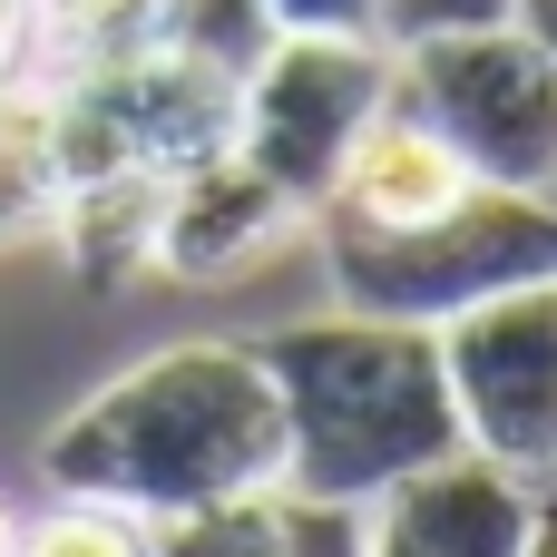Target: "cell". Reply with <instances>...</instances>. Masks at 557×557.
I'll list each match as a JSON object with an SVG mask.
<instances>
[{
  "label": "cell",
  "instance_id": "cell-1",
  "mask_svg": "<svg viewBox=\"0 0 557 557\" xmlns=\"http://www.w3.org/2000/svg\"><path fill=\"white\" fill-rule=\"evenodd\" d=\"M39 480L59 499H117L137 519H186L284 480V421L255 343H166L127 362L39 441Z\"/></svg>",
  "mask_w": 557,
  "mask_h": 557
},
{
  "label": "cell",
  "instance_id": "cell-2",
  "mask_svg": "<svg viewBox=\"0 0 557 557\" xmlns=\"http://www.w3.org/2000/svg\"><path fill=\"white\" fill-rule=\"evenodd\" d=\"M284 421V490L372 509L392 480L431 470L460 450V411L441 382V333L431 323H382V313H304L255 343Z\"/></svg>",
  "mask_w": 557,
  "mask_h": 557
},
{
  "label": "cell",
  "instance_id": "cell-3",
  "mask_svg": "<svg viewBox=\"0 0 557 557\" xmlns=\"http://www.w3.org/2000/svg\"><path fill=\"white\" fill-rule=\"evenodd\" d=\"M323 264H333V304L382 313V323H450L480 294H509L529 274H557V206L529 186H460L441 215L411 225H352V215H313Z\"/></svg>",
  "mask_w": 557,
  "mask_h": 557
},
{
  "label": "cell",
  "instance_id": "cell-4",
  "mask_svg": "<svg viewBox=\"0 0 557 557\" xmlns=\"http://www.w3.org/2000/svg\"><path fill=\"white\" fill-rule=\"evenodd\" d=\"M392 98L480 176V186H557V59L519 20L392 39Z\"/></svg>",
  "mask_w": 557,
  "mask_h": 557
},
{
  "label": "cell",
  "instance_id": "cell-5",
  "mask_svg": "<svg viewBox=\"0 0 557 557\" xmlns=\"http://www.w3.org/2000/svg\"><path fill=\"white\" fill-rule=\"evenodd\" d=\"M382 98H392L382 29H274L264 59L235 78V157H255L294 215H313Z\"/></svg>",
  "mask_w": 557,
  "mask_h": 557
},
{
  "label": "cell",
  "instance_id": "cell-6",
  "mask_svg": "<svg viewBox=\"0 0 557 557\" xmlns=\"http://www.w3.org/2000/svg\"><path fill=\"white\" fill-rule=\"evenodd\" d=\"M441 382L460 411V450H480L519 480H557V274H529V284L450 313Z\"/></svg>",
  "mask_w": 557,
  "mask_h": 557
},
{
  "label": "cell",
  "instance_id": "cell-7",
  "mask_svg": "<svg viewBox=\"0 0 557 557\" xmlns=\"http://www.w3.org/2000/svg\"><path fill=\"white\" fill-rule=\"evenodd\" d=\"M529 529H539V480L450 450L362 509V557H529Z\"/></svg>",
  "mask_w": 557,
  "mask_h": 557
},
{
  "label": "cell",
  "instance_id": "cell-8",
  "mask_svg": "<svg viewBox=\"0 0 557 557\" xmlns=\"http://www.w3.org/2000/svg\"><path fill=\"white\" fill-rule=\"evenodd\" d=\"M304 215L284 206V186L255 166V157H235V147H206V157H186V166H166V186H157V274H176V284H225V274H245L274 235H294Z\"/></svg>",
  "mask_w": 557,
  "mask_h": 557
},
{
  "label": "cell",
  "instance_id": "cell-9",
  "mask_svg": "<svg viewBox=\"0 0 557 557\" xmlns=\"http://www.w3.org/2000/svg\"><path fill=\"white\" fill-rule=\"evenodd\" d=\"M460 186H480L401 98H382L372 108V127L343 147V176H333V196L313 206V215H352V225H411V215H441ZM304 215V225H313Z\"/></svg>",
  "mask_w": 557,
  "mask_h": 557
},
{
  "label": "cell",
  "instance_id": "cell-10",
  "mask_svg": "<svg viewBox=\"0 0 557 557\" xmlns=\"http://www.w3.org/2000/svg\"><path fill=\"white\" fill-rule=\"evenodd\" d=\"M98 78H108V98H117V117H127V137H137L147 166H186L206 147H235V78L225 69L147 39L137 59H117Z\"/></svg>",
  "mask_w": 557,
  "mask_h": 557
},
{
  "label": "cell",
  "instance_id": "cell-11",
  "mask_svg": "<svg viewBox=\"0 0 557 557\" xmlns=\"http://www.w3.org/2000/svg\"><path fill=\"white\" fill-rule=\"evenodd\" d=\"M157 557H362V509L264 480V490H235L215 509L157 519Z\"/></svg>",
  "mask_w": 557,
  "mask_h": 557
},
{
  "label": "cell",
  "instance_id": "cell-12",
  "mask_svg": "<svg viewBox=\"0 0 557 557\" xmlns=\"http://www.w3.org/2000/svg\"><path fill=\"white\" fill-rule=\"evenodd\" d=\"M157 186H166V166H127V176L69 186L49 206V235H59V255L88 294H117V284L157 274Z\"/></svg>",
  "mask_w": 557,
  "mask_h": 557
},
{
  "label": "cell",
  "instance_id": "cell-13",
  "mask_svg": "<svg viewBox=\"0 0 557 557\" xmlns=\"http://www.w3.org/2000/svg\"><path fill=\"white\" fill-rule=\"evenodd\" d=\"M157 39L225 69V78H245L264 59V39H274V10L264 0H157Z\"/></svg>",
  "mask_w": 557,
  "mask_h": 557
},
{
  "label": "cell",
  "instance_id": "cell-14",
  "mask_svg": "<svg viewBox=\"0 0 557 557\" xmlns=\"http://www.w3.org/2000/svg\"><path fill=\"white\" fill-rule=\"evenodd\" d=\"M49 157H39V88H0V245L49 235Z\"/></svg>",
  "mask_w": 557,
  "mask_h": 557
},
{
  "label": "cell",
  "instance_id": "cell-15",
  "mask_svg": "<svg viewBox=\"0 0 557 557\" xmlns=\"http://www.w3.org/2000/svg\"><path fill=\"white\" fill-rule=\"evenodd\" d=\"M20 557H157V519L117 499H59L49 519L20 529Z\"/></svg>",
  "mask_w": 557,
  "mask_h": 557
},
{
  "label": "cell",
  "instance_id": "cell-16",
  "mask_svg": "<svg viewBox=\"0 0 557 557\" xmlns=\"http://www.w3.org/2000/svg\"><path fill=\"white\" fill-rule=\"evenodd\" d=\"M470 20H509V0H382V39H421V29H470Z\"/></svg>",
  "mask_w": 557,
  "mask_h": 557
},
{
  "label": "cell",
  "instance_id": "cell-17",
  "mask_svg": "<svg viewBox=\"0 0 557 557\" xmlns=\"http://www.w3.org/2000/svg\"><path fill=\"white\" fill-rule=\"evenodd\" d=\"M274 29H382V0H264Z\"/></svg>",
  "mask_w": 557,
  "mask_h": 557
},
{
  "label": "cell",
  "instance_id": "cell-18",
  "mask_svg": "<svg viewBox=\"0 0 557 557\" xmlns=\"http://www.w3.org/2000/svg\"><path fill=\"white\" fill-rule=\"evenodd\" d=\"M509 20H519V29H529V39L557 59V0H509Z\"/></svg>",
  "mask_w": 557,
  "mask_h": 557
},
{
  "label": "cell",
  "instance_id": "cell-19",
  "mask_svg": "<svg viewBox=\"0 0 557 557\" xmlns=\"http://www.w3.org/2000/svg\"><path fill=\"white\" fill-rule=\"evenodd\" d=\"M529 557H557V499H539V529H529Z\"/></svg>",
  "mask_w": 557,
  "mask_h": 557
},
{
  "label": "cell",
  "instance_id": "cell-20",
  "mask_svg": "<svg viewBox=\"0 0 557 557\" xmlns=\"http://www.w3.org/2000/svg\"><path fill=\"white\" fill-rule=\"evenodd\" d=\"M0 557H20V519H10V499H0Z\"/></svg>",
  "mask_w": 557,
  "mask_h": 557
}]
</instances>
